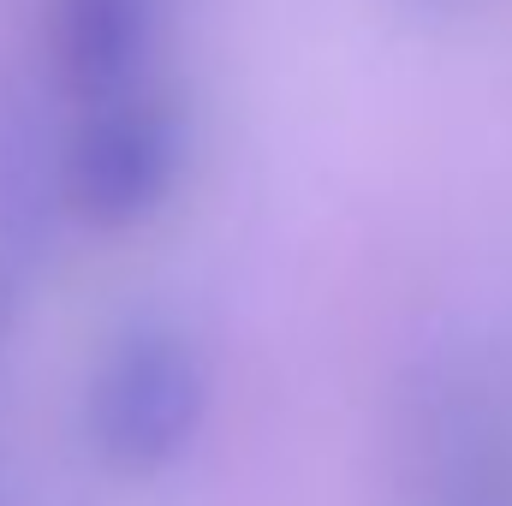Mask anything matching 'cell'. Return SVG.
Segmentation results:
<instances>
[{
	"label": "cell",
	"mask_w": 512,
	"mask_h": 506,
	"mask_svg": "<svg viewBox=\"0 0 512 506\" xmlns=\"http://www.w3.org/2000/svg\"><path fill=\"white\" fill-rule=\"evenodd\" d=\"M215 411V376L191 328L137 316L84 381V441L108 477L149 483L191 459Z\"/></svg>",
	"instance_id": "obj_1"
},
{
	"label": "cell",
	"mask_w": 512,
	"mask_h": 506,
	"mask_svg": "<svg viewBox=\"0 0 512 506\" xmlns=\"http://www.w3.org/2000/svg\"><path fill=\"white\" fill-rule=\"evenodd\" d=\"M60 209L96 233H131L155 221L191 167V120L161 90L143 84L114 102H90L54 149Z\"/></svg>",
	"instance_id": "obj_2"
},
{
	"label": "cell",
	"mask_w": 512,
	"mask_h": 506,
	"mask_svg": "<svg viewBox=\"0 0 512 506\" xmlns=\"http://www.w3.org/2000/svg\"><path fill=\"white\" fill-rule=\"evenodd\" d=\"M167 0H48V66L72 108L155 84Z\"/></svg>",
	"instance_id": "obj_3"
}]
</instances>
